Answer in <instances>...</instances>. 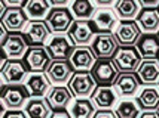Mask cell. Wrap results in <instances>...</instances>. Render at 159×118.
Masks as SVG:
<instances>
[{
  "instance_id": "1",
  "label": "cell",
  "mask_w": 159,
  "mask_h": 118,
  "mask_svg": "<svg viewBox=\"0 0 159 118\" xmlns=\"http://www.w3.org/2000/svg\"><path fill=\"white\" fill-rule=\"evenodd\" d=\"M30 92L25 84H7L2 87V104L11 111H21L30 100Z\"/></svg>"
},
{
  "instance_id": "2",
  "label": "cell",
  "mask_w": 159,
  "mask_h": 118,
  "mask_svg": "<svg viewBox=\"0 0 159 118\" xmlns=\"http://www.w3.org/2000/svg\"><path fill=\"white\" fill-rule=\"evenodd\" d=\"M111 59L119 72H137L140 63L143 62V58L135 46L119 47Z\"/></svg>"
},
{
  "instance_id": "3",
  "label": "cell",
  "mask_w": 159,
  "mask_h": 118,
  "mask_svg": "<svg viewBox=\"0 0 159 118\" xmlns=\"http://www.w3.org/2000/svg\"><path fill=\"white\" fill-rule=\"evenodd\" d=\"M67 87L75 97H91L97 89V81L91 71H76L67 83Z\"/></svg>"
},
{
  "instance_id": "4",
  "label": "cell",
  "mask_w": 159,
  "mask_h": 118,
  "mask_svg": "<svg viewBox=\"0 0 159 118\" xmlns=\"http://www.w3.org/2000/svg\"><path fill=\"white\" fill-rule=\"evenodd\" d=\"M111 33L120 47L135 46L141 37V30H140L137 21H134V19L132 21H119Z\"/></svg>"
},
{
  "instance_id": "5",
  "label": "cell",
  "mask_w": 159,
  "mask_h": 118,
  "mask_svg": "<svg viewBox=\"0 0 159 118\" xmlns=\"http://www.w3.org/2000/svg\"><path fill=\"white\" fill-rule=\"evenodd\" d=\"M89 47L92 49V52L95 53L98 59H104V58H113L116 50L119 49V44L116 42L113 33L100 31V33L95 34Z\"/></svg>"
},
{
  "instance_id": "6",
  "label": "cell",
  "mask_w": 159,
  "mask_h": 118,
  "mask_svg": "<svg viewBox=\"0 0 159 118\" xmlns=\"http://www.w3.org/2000/svg\"><path fill=\"white\" fill-rule=\"evenodd\" d=\"M91 74L98 86H113L115 80L119 75V71L111 58H104L97 59L95 65L91 70Z\"/></svg>"
},
{
  "instance_id": "7",
  "label": "cell",
  "mask_w": 159,
  "mask_h": 118,
  "mask_svg": "<svg viewBox=\"0 0 159 118\" xmlns=\"http://www.w3.org/2000/svg\"><path fill=\"white\" fill-rule=\"evenodd\" d=\"M51 28L46 21H30L24 31V37L30 47H45L51 39Z\"/></svg>"
},
{
  "instance_id": "8",
  "label": "cell",
  "mask_w": 159,
  "mask_h": 118,
  "mask_svg": "<svg viewBox=\"0 0 159 118\" xmlns=\"http://www.w3.org/2000/svg\"><path fill=\"white\" fill-rule=\"evenodd\" d=\"M46 49H48L49 55L52 58V61H69L73 52H75V43L70 40L67 35H62V34H57L52 35L51 40L46 44Z\"/></svg>"
},
{
  "instance_id": "9",
  "label": "cell",
  "mask_w": 159,
  "mask_h": 118,
  "mask_svg": "<svg viewBox=\"0 0 159 118\" xmlns=\"http://www.w3.org/2000/svg\"><path fill=\"white\" fill-rule=\"evenodd\" d=\"M73 22H75V16L67 7H54L46 18V24L49 25L51 31L55 34L67 33L73 25Z\"/></svg>"
},
{
  "instance_id": "10",
  "label": "cell",
  "mask_w": 159,
  "mask_h": 118,
  "mask_svg": "<svg viewBox=\"0 0 159 118\" xmlns=\"http://www.w3.org/2000/svg\"><path fill=\"white\" fill-rule=\"evenodd\" d=\"M94 22L89 21H82V19H76L73 22V25L70 27L67 31V37L75 43V46H88L92 43L94 37L97 33H94Z\"/></svg>"
},
{
  "instance_id": "11",
  "label": "cell",
  "mask_w": 159,
  "mask_h": 118,
  "mask_svg": "<svg viewBox=\"0 0 159 118\" xmlns=\"http://www.w3.org/2000/svg\"><path fill=\"white\" fill-rule=\"evenodd\" d=\"M28 15L25 14V10L22 7L16 6H9L7 10L2 15V24L11 31V33H21L25 31V28L28 27Z\"/></svg>"
},
{
  "instance_id": "12",
  "label": "cell",
  "mask_w": 159,
  "mask_h": 118,
  "mask_svg": "<svg viewBox=\"0 0 159 118\" xmlns=\"http://www.w3.org/2000/svg\"><path fill=\"white\" fill-rule=\"evenodd\" d=\"M46 75L51 80V83L55 86H62V84L69 83L70 78L73 77V74L76 72L73 65L70 63V61H52L49 63V67L46 68Z\"/></svg>"
},
{
  "instance_id": "13",
  "label": "cell",
  "mask_w": 159,
  "mask_h": 118,
  "mask_svg": "<svg viewBox=\"0 0 159 118\" xmlns=\"http://www.w3.org/2000/svg\"><path fill=\"white\" fill-rule=\"evenodd\" d=\"M30 70H28L27 63L22 62L21 59H11L5 70H2V77H3V83L7 84H25Z\"/></svg>"
},
{
  "instance_id": "14",
  "label": "cell",
  "mask_w": 159,
  "mask_h": 118,
  "mask_svg": "<svg viewBox=\"0 0 159 118\" xmlns=\"http://www.w3.org/2000/svg\"><path fill=\"white\" fill-rule=\"evenodd\" d=\"M140 81L137 72H119L118 78L113 83V89L120 97H131L139 93Z\"/></svg>"
},
{
  "instance_id": "15",
  "label": "cell",
  "mask_w": 159,
  "mask_h": 118,
  "mask_svg": "<svg viewBox=\"0 0 159 118\" xmlns=\"http://www.w3.org/2000/svg\"><path fill=\"white\" fill-rule=\"evenodd\" d=\"M24 62L27 63L28 70L31 72H45L52 58L49 55L46 46L45 47H30L24 56Z\"/></svg>"
},
{
  "instance_id": "16",
  "label": "cell",
  "mask_w": 159,
  "mask_h": 118,
  "mask_svg": "<svg viewBox=\"0 0 159 118\" xmlns=\"http://www.w3.org/2000/svg\"><path fill=\"white\" fill-rule=\"evenodd\" d=\"M2 47L5 55H7V58L11 59H21L22 56H25L30 49L22 33H11L7 40L2 44Z\"/></svg>"
},
{
  "instance_id": "17",
  "label": "cell",
  "mask_w": 159,
  "mask_h": 118,
  "mask_svg": "<svg viewBox=\"0 0 159 118\" xmlns=\"http://www.w3.org/2000/svg\"><path fill=\"white\" fill-rule=\"evenodd\" d=\"M97 56L88 46H76L73 55L69 61L73 65L75 71H91L97 62Z\"/></svg>"
},
{
  "instance_id": "18",
  "label": "cell",
  "mask_w": 159,
  "mask_h": 118,
  "mask_svg": "<svg viewBox=\"0 0 159 118\" xmlns=\"http://www.w3.org/2000/svg\"><path fill=\"white\" fill-rule=\"evenodd\" d=\"M51 84L52 83L48 78L46 72H31L25 81L31 97H45V95L51 90Z\"/></svg>"
},
{
  "instance_id": "19",
  "label": "cell",
  "mask_w": 159,
  "mask_h": 118,
  "mask_svg": "<svg viewBox=\"0 0 159 118\" xmlns=\"http://www.w3.org/2000/svg\"><path fill=\"white\" fill-rule=\"evenodd\" d=\"M73 93L70 92L69 87L66 86H55L49 90L48 99L49 105L54 111H61V109H66L67 106H70L71 100H73Z\"/></svg>"
},
{
  "instance_id": "20",
  "label": "cell",
  "mask_w": 159,
  "mask_h": 118,
  "mask_svg": "<svg viewBox=\"0 0 159 118\" xmlns=\"http://www.w3.org/2000/svg\"><path fill=\"white\" fill-rule=\"evenodd\" d=\"M140 81L143 86H155L159 83V61L158 59H143L137 70Z\"/></svg>"
},
{
  "instance_id": "21",
  "label": "cell",
  "mask_w": 159,
  "mask_h": 118,
  "mask_svg": "<svg viewBox=\"0 0 159 118\" xmlns=\"http://www.w3.org/2000/svg\"><path fill=\"white\" fill-rule=\"evenodd\" d=\"M89 99L92 100V104L95 105L97 108H100V109H110L111 106L116 105L118 93L115 92L113 86L111 87L110 86H98Z\"/></svg>"
},
{
  "instance_id": "22",
  "label": "cell",
  "mask_w": 159,
  "mask_h": 118,
  "mask_svg": "<svg viewBox=\"0 0 159 118\" xmlns=\"http://www.w3.org/2000/svg\"><path fill=\"white\" fill-rule=\"evenodd\" d=\"M143 59H158L159 58V37L152 33H144L135 44Z\"/></svg>"
},
{
  "instance_id": "23",
  "label": "cell",
  "mask_w": 159,
  "mask_h": 118,
  "mask_svg": "<svg viewBox=\"0 0 159 118\" xmlns=\"http://www.w3.org/2000/svg\"><path fill=\"white\" fill-rule=\"evenodd\" d=\"M24 112L28 118H49L54 109L51 108L46 97H30L24 108Z\"/></svg>"
},
{
  "instance_id": "24",
  "label": "cell",
  "mask_w": 159,
  "mask_h": 118,
  "mask_svg": "<svg viewBox=\"0 0 159 118\" xmlns=\"http://www.w3.org/2000/svg\"><path fill=\"white\" fill-rule=\"evenodd\" d=\"M113 10L120 21H132L141 12V5L139 0H116Z\"/></svg>"
},
{
  "instance_id": "25",
  "label": "cell",
  "mask_w": 159,
  "mask_h": 118,
  "mask_svg": "<svg viewBox=\"0 0 159 118\" xmlns=\"http://www.w3.org/2000/svg\"><path fill=\"white\" fill-rule=\"evenodd\" d=\"M135 21L143 33L155 34L159 31V10H156L155 7H144Z\"/></svg>"
},
{
  "instance_id": "26",
  "label": "cell",
  "mask_w": 159,
  "mask_h": 118,
  "mask_svg": "<svg viewBox=\"0 0 159 118\" xmlns=\"http://www.w3.org/2000/svg\"><path fill=\"white\" fill-rule=\"evenodd\" d=\"M92 22L98 31H111L118 24V15L109 7H100L92 16Z\"/></svg>"
},
{
  "instance_id": "27",
  "label": "cell",
  "mask_w": 159,
  "mask_h": 118,
  "mask_svg": "<svg viewBox=\"0 0 159 118\" xmlns=\"http://www.w3.org/2000/svg\"><path fill=\"white\" fill-rule=\"evenodd\" d=\"M137 102L144 111H158L159 108V89L155 86H146L137 95Z\"/></svg>"
},
{
  "instance_id": "28",
  "label": "cell",
  "mask_w": 159,
  "mask_h": 118,
  "mask_svg": "<svg viewBox=\"0 0 159 118\" xmlns=\"http://www.w3.org/2000/svg\"><path fill=\"white\" fill-rule=\"evenodd\" d=\"M95 105L89 97H76L69 106V112L73 118H94Z\"/></svg>"
},
{
  "instance_id": "29",
  "label": "cell",
  "mask_w": 159,
  "mask_h": 118,
  "mask_svg": "<svg viewBox=\"0 0 159 118\" xmlns=\"http://www.w3.org/2000/svg\"><path fill=\"white\" fill-rule=\"evenodd\" d=\"M51 6L52 5L49 0H28L24 10L31 21H42L43 18H48L49 12L52 10Z\"/></svg>"
},
{
  "instance_id": "30",
  "label": "cell",
  "mask_w": 159,
  "mask_h": 118,
  "mask_svg": "<svg viewBox=\"0 0 159 118\" xmlns=\"http://www.w3.org/2000/svg\"><path fill=\"white\" fill-rule=\"evenodd\" d=\"M70 10L76 19L89 21V19H92L97 9L94 6V0H71Z\"/></svg>"
},
{
  "instance_id": "31",
  "label": "cell",
  "mask_w": 159,
  "mask_h": 118,
  "mask_svg": "<svg viewBox=\"0 0 159 118\" xmlns=\"http://www.w3.org/2000/svg\"><path fill=\"white\" fill-rule=\"evenodd\" d=\"M141 111L139 102L132 99H124L115 105V114L118 118H140Z\"/></svg>"
},
{
  "instance_id": "32",
  "label": "cell",
  "mask_w": 159,
  "mask_h": 118,
  "mask_svg": "<svg viewBox=\"0 0 159 118\" xmlns=\"http://www.w3.org/2000/svg\"><path fill=\"white\" fill-rule=\"evenodd\" d=\"M94 118H118L115 111H110V109H100V111L95 112Z\"/></svg>"
},
{
  "instance_id": "33",
  "label": "cell",
  "mask_w": 159,
  "mask_h": 118,
  "mask_svg": "<svg viewBox=\"0 0 159 118\" xmlns=\"http://www.w3.org/2000/svg\"><path fill=\"white\" fill-rule=\"evenodd\" d=\"M49 118H73V117H71V114H70L69 111L61 109V111H54Z\"/></svg>"
},
{
  "instance_id": "34",
  "label": "cell",
  "mask_w": 159,
  "mask_h": 118,
  "mask_svg": "<svg viewBox=\"0 0 159 118\" xmlns=\"http://www.w3.org/2000/svg\"><path fill=\"white\" fill-rule=\"evenodd\" d=\"M3 118H28V117L24 111H11V112H7Z\"/></svg>"
},
{
  "instance_id": "35",
  "label": "cell",
  "mask_w": 159,
  "mask_h": 118,
  "mask_svg": "<svg viewBox=\"0 0 159 118\" xmlns=\"http://www.w3.org/2000/svg\"><path fill=\"white\" fill-rule=\"evenodd\" d=\"M143 7H156L159 6V0H139Z\"/></svg>"
},
{
  "instance_id": "36",
  "label": "cell",
  "mask_w": 159,
  "mask_h": 118,
  "mask_svg": "<svg viewBox=\"0 0 159 118\" xmlns=\"http://www.w3.org/2000/svg\"><path fill=\"white\" fill-rule=\"evenodd\" d=\"M9 6H16V7H22L27 5L28 0H5Z\"/></svg>"
},
{
  "instance_id": "37",
  "label": "cell",
  "mask_w": 159,
  "mask_h": 118,
  "mask_svg": "<svg viewBox=\"0 0 159 118\" xmlns=\"http://www.w3.org/2000/svg\"><path fill=\"white\" fill-rule=\"evenodd\" d=\"M49 2L54 7H66L71 0H49Z\"/></svg>"
},
{
  "instance_id": "38",
  "label": "cell",
  "mask_w": 159,
  "mask_h": 118,
  "mask_svg": "<svg viewBox=\"0 0 159 118\" xmlns=\"http://www.w3.org/2000/svg\"><path fill=\"white\" fill-rule=\"evenodd\" d=\"M116 0H94V3L98 5V6H103V7H109L110 5H113Z\"/></svg>"
},
{
  "instance_id": "39",
  "label": "cell",
  "mask_w": 159,
  "mask_h": 118,
  "mask_svg": "<svg viewBox=\"0 0 159 118\" xmlns=\"http://www.w3.org/2000/svg\"><path fill=\"white\" fill-rule=\"evenodd\" d=\"M140 118H159L158 111H144Z\"/></svg>"
},
{
  "instance_id": "40",
  "label": "cell",
  "mask_w": 159,
  "mask_h": 118,
  "mask_svg": "<svg viewBox=\"0 0 159 118\" xmlns=\"http://www.w3.org/2000/svg\"><path fill=\"white\" fill-rule=\"evenodd\" d=\"M158 37H159V31H158Z\"/></svg>"
},
{
  "instance_id": "41",
  "label": "cell",
  "mask_w": 159,
  "mask_h": 118,
  "mask_svg": "<svg viewBox=\"0 0 159 118\" xmlns=\"http://www.w3.org/2000/svg\"><path fill=\"white\" fill-rule=\"evenodd\" d=\"M158 114H159V108H158Z\"/></svg>"
},
{
  "instance_id": "42",
  "label": "cell",
  "mask_w": 159,
  "mask_h": 118,
  "mask_svg": "<svg viewBox=\"0 0 159 118\" xmlns=\"http://www.w3.org/2000/svg\"><path fill=\"white\" fill-rule=\"evenodd\" d=\"M158 61H159V58H158Z\"/></svg>"
},
{
  "instance_id": "43",
  "label": "cell",
  "mask_w": 159,
  "mask_h": 118,
  "mask_svg": "<svg viewBox=\"0 0 159 118\" xmlns=\"http://www.w3.org/2000/svg\"><path fill=\"white\" fill-rule=\"evenodd\" d=\"M158 84H159V83H158Z\"/></svg>"
}]
</instances>
